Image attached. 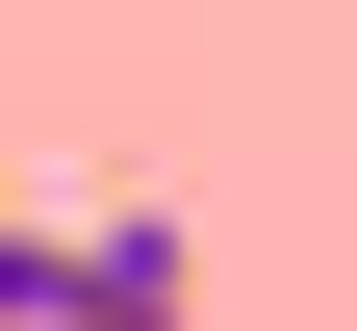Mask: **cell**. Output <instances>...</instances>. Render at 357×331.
<instances>
[{"mask_svg":"<svg viewBox=\"0 0 357 331\" xmlns=\"http://www.w3.org/2000/svg\"><path fill=\"white\" fill-rule=\"evenodd\" d=\"M0 331H204L178 204H0Z\"/></svg>","mask_w":357,"mask_h":331,"instance_id":"obj_1","label":"cell"}]
</instances>
